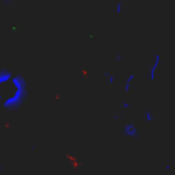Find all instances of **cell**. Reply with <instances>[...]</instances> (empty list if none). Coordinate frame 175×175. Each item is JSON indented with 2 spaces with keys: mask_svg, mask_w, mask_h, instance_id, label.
I'll list each match as a JSON object with an SVG mask.
<instances>
[{
  "mask_svg": "<svg viewBox=\"0 0 175 175\" xmlns=\"http://www.w3.org/2000/svg\"><path fill=\"white\" fill-rule=\"evenodd\" d=\"M123 131H125V136L130 137V138H134V137L138 136V129L134 125H126Z\"/></svg>",
  "mask_w": 175,
  "mask_h": 175,
  "instance_id": "277c9868",
  "label": "cell"
},
{
  "mask_svg": "<svg viewBox=\"0 0 175 175\" xmlns=\"http://www.w3.org/2000/svg\"><path fill=\"white\" fill-rule=\"evenodd\" d=\"M134 78H136V75H134V74H130L129 77L126 78V81H125V90H126V92H129V90H130L133 82H134Z\"/></svg>",
  "mask_w": 175,
  "mask_h": 175,
  "instance_id": "5b68a950",
  "label": "cell"
},
{
  "mask_svg": "<svg viewBox=\"0 0 175 175\" xmlns=\"http://www.w3.org/2000/svg\"><path fill=\"white\" fill-rule=\"evenodd\" d=\"M12 77V73L10 71V70H6V68H3V70H0V92H1V88H3V84L7 82L8 79ZM0 104H1V94H0Z\"/></svg>",
  "mask_w": 175,
  "mask_h": 175,
  "instance_id": "3957f363",
  "label": "cell"
},
{
  "mask_svg": "<svg viewBox=\"0 0 175 175\" xmlns=\"http://www.w3.org/2000/svg\"><path fill=\"white\" fill-rule=\"evenodd\" d=\"M144 116H145V119H147L148 122H150V121H152V119H153V116H152V112H150V111H147V112H145V115H144Z\"/></svg>",
  "mask_w": 175,
  "mask_h": 175,
  "instance_id": "52a82bcc",
  "label": "cell"
},
{
  "mask_svg": "<svg viewBox=\"0 0 175 175\" xmlns=\"http://www.w3.org/2000/svg\"><path fill=\"white\" fill-rule=\"evenodd\" d=\"M105 75H107V78H108V82L112 85V84L115 82V78H114V75H111V74H108V73H105Z\"/></svg>",
  "mask_w": 175,
  "mask_h": 175,
  "instance_id": "ba28073f",
  "label": "cell"
},
{
  "mask_svg": "<svg viewBox=\"0 0 175 175\" xmlns=\"http://www.w3.org/2000/svg\"><path fill=\"white\" fill-rule=\"evenodd\" d=\"M122 8H123V3H122V1H118L116 6H115V11H116V14H121Z\"/></svg>",
  "mask_w": 175,
  "mask_h": 175,
  "instance_id": "8992f818",
  "label": "cell"
},
{
  "mask_svg": "<svg viewBox=\"0 0 175 175\" xmlns=\"http://www.w3.org/2000/svg\"><path fill=\"white\" fill-rule=\"evenodd\" d=\"M28 82L22 75L12 74V92L10 96L1 103V107L7 111H15L25 103L28 97Z\"/></svg>",
  "mask_w": 175,
  "mask_h": 175,
  "instance_id": "6da1fadb",
  "label": "cell"
},
{
  "mask_svg": "<svg viewBox=\"0 0 175 175\" xmlns=\"http://www.w3.org/2000/svg\"><path fill=\"white\" fill-rule=\"evenodd\" d=\"M160 65H161V55H156L153 62H152V66L149 68V79L152 82L156 81V74H157V70H159Z\"/></svg>",
  "mask_w": 175,
  "mask_h": 175,
  "instance_id": "7a4b0ae2",
  "label": "cell"
}]
</instances>
